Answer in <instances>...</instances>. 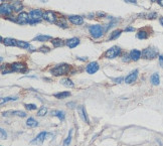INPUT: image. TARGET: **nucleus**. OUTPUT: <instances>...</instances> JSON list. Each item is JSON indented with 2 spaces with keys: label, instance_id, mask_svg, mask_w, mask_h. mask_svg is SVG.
<instances>
[{
  "label": "nucleus",
  "instance_id": "f257e3e1",
  "mask_svg": "<svg viewBox=\"0 0 163 146\" xmlns=\"http://www.w3.org/2000/svg\"><path fill=\"white\" fill-rule=\"evenodd\" d=\"M71 70V66L68 65V64H61V65L55 66L53 70H51V73L54 76H62V75H66L68 74Z\"/></svg>",
  "mask_w": 163,
  "mask_h": 146
},
{
  "label": "nucleus",
  "instance_id": "f03ea898",
  "mask_svg": "<svg viewBox=\"0 0 163 146\" xmlns=\"http://www.w3.org/2000/svg\"><path fill=\"white\" fill-rule=\"evenodd\" d=\"M89 31L94 38H99L104 34V28L100 24H95L89 27Z\"/></svg>",
  "mask_w": 163,
  "mask_h": 146
},
{
  "label": "nucleus",
  "instance_id": "7ed1b4c3",
  "mask_svg": "<svg viewBox=\"0 0 163 146\" xmlns=\"http://www.w3.org/2000/svg\"><path fill=\"white\" fill-rule=\"evenodd\" d=\"M158 55V51L154 48H147L142 51V57L143 59H153Z\"/></svg>",
  "mask_w": 163,
  "mask_h": 146
},
{
  "label": "nucleus",
  "instance_id": "20e7f679",
  "mask_svg": "<svg viewBox=\"0 0 163 146\" xmlns=\"http://www.w3.org/2000/svg\"><path fill=\"white\" fill-rule=\"evenodd\" d=\"M120 54H121V49L117 45H114L106 51L105 57L107 59H114V58H117Z\"/></svg>",
  "mask_w": 163,
  "mask_h": 146
},
{
  "label": "nucleus",
  "instance_id": "39448f33",
  "mask_svg": "<svg viewBox=\"0 0 163 146\" xmlns=\"http://www.w3.org/2000/svg\"><path fill=\"white\" fill-rule=\"evenodd\" d=\"M29 20H30V16H29L28 13H26V12H21V13H19L18 16H17V19H16L17 22L21 23V24L29 23Z\"/></svg>",
  "mask_w": 163,
  "mask_h": 146
},
{
  "label": "nucleus",
  "instance_id": "423d86ee",
  "mask_svg": "<svg viewBox=\"0 0 163 146\" xmlns=\"http://www.w3.org/2000/svg\"><path fill=\"white\" fill-rule=\"evenodd\" d=\"M29 16H30V19L31 20H38L44 16V12H42L40 9H33L29 12Z\"/></svg>",
  "mask_w": 163,
  "mask_h": 146
},
{
  "label": "nucleus",
  "instance_id": "0eeeda50",
  "mask_svg": "<svg viewBox=\"0 0 163 146\" xmlns=\"http://www.w3.org/2000/svg\"><path fill=\"white\" fill-rule=\"evenodd\" d=\"M44 19H45L46 21H49L50 23L57 22V16H55V13H54L53 11H45L44 12Z\"/></svg>",
  "mask_w": 163,
  "mask_h": 146
},
{
  "label": "nucleus",
  "instance_id": "6e6552de",
  "mask_svg": "<svg viewBox=\"0 0 163 146\" xmlns=\"http://www.w3.org/2000/svg\"><path fill=\"white\" fill-rule=\"evenodd\" d=\"M13 11V8L11 5L7 3H2L1 7H0V12H1L2 15H9L11 14V12Z\"/></svg>",
  "mask_w": 163,
  "mask_h": 146
},
{
  "label": "nucleus",
  "instance_id": "1a4fd4ad",
  "mask_svg": "<svg viewBox=\"0 0 163 146\" xmlns=\"http://www.w3.org/2000/svg\"><path fill=\"white\" fill-rule=\"evenodd\" d=\"M86 71H87V73H88V74H90V75L95 74V73H97L99 71V64L96 63V62L90 63L89 65L87 66V68H86Z\"/></svg>",
  "mask_w": 163,
  "mask_h": 146
},
{
  "label": "nucleus",
  "instance_id": "9d476101",
  "mask_svg": "<svg viewBox=\"0 0 163 146\" xmlns=\"http://www.w3.org/2000/svg\"><path fill=\"white\" fill-rule=\"evenodd\" d=\"M11 70L13 72H26V67L22 63H13L11 65Z\"/></svg>",
  "mask_w": 163,
  "mask_h": 146
},
{
  "label": "nucleus",
  "instance_id": "9b49d317",
  "mask_svg": "<svg viewBox=\"0 0 163 146\" xmlns=\"http://www.w3.org/2000/svg\"><path fill=\"white\" fill-rule=\"evenodd\" d=\"M68 20H70L72 24H75V25H81V24L84 23L83 17L80 16V15H71V16H68Z\"/></svg>",
  "mask_w": 163,
  "mask_h": 146
},
{
  "label": "nucleus",
  "instance_id": "f8f14e48",
  "mask_svg": "<svg viewBox=\"0 0 163 146\" xmlns=\"http://www.w3.org/2000/svg\"><path fill=\"white\" fill-rule=\"evenodd\" d=\"M137 77H138V70L133 71V72L131 73V74H129V75H128V76L126 77L125 83H126V84H131V83H133V82L136 81Z\"/></svg>",
  "mask_w": 163,
  "mask_h": 146
},
{
  "label": "nucleus",
  "instance_id": "ddd939ff",
  "mask_svg": "<svg viewBox=\"0 0 163 146\" xmlns=\"http://www.w3.org/2000/svg\"><path fill=\"white\" fill-rule=\"evenodd\" d=\"M79 44H80V40H79L78 37H72V38H70V40H68L66 41V45H67L70 49L76 48V46L78 45Z\"/></svg>",
  "mask_w": 163,
  "mask_h": 146
},
{
  "label": "nucleus",
  "instance_id": "4468645a",
  "mask_svg": "<svg viewBox=\"0 0 163 146\" xmlns=\"http://www.w3.org/2000/svg\"><path fill=\"white\" fill-rule=\"evenodd\" d=\"M45 136H46V133L45 132H40V134L36 136V138L31 141V144H41L42 142L44 141L45 139Z\"/></svg>",
  "mask_w": 163,
  "mask_h": 146
},
{
  "label": "nucleus",
  "instance_id": "2eb2a0df",
  "mask_svg": "<svg viewBox=\"0 0 163 146\" xmlns=\"http://www.w3.org/2000/svg\"><path fill=\"white\" fill-rule=\"evenodd\" d=\"M141 55H142V53H141L140 50H138V49H133V50H131L129 57H130V59L136 62V61H138V59L141 58Z\"/></svg>",
  "mask_w": 163,
  "mask_h": 146
},
{
  "label": "nucleus",
  "instance_id": "dca6fc26",
  "mask_svg": "<svg viewBox=\"0 0 163 146\" xmlns=\"http://www.w3.org/2000/svg\"><path fill=\"white\" fill-rule=\"evenodd\" d=\"M3 44L7 46H17V40L10 37H6L3 40Z\"/></svg>",
  "mask_w": 163,
  "mask_h": 146
},
{
  "label": "nucleus",
  "instance_id": "f3484780",
  "mask_svg": "<svg viewBox=\"0 0 163 146\" xmlns=\"http://www.w3.org/2000/svg\"><path fill=\"white\" fill-rule=\"evenodd\" d=\"M17 46H18V48H21V49H31V50L34 49L30 45V44H28V42L23 41V40H17Z\"/></svg>",
  "mask_w": 163,
  "mask_h": 146
},
{
  "label": "nucleus",
  "instance_id": "a211bd4d",
  "mask_svg": "<svg viewBox=\"0 0 163 146\" xmlns=\"http://www.w3.org/2000/svg\"><path fill=\"white\" fill-rule=\"evenodd\" d=\"M79 113H80V116L82 118H83V120L85 122L89 123V119H88V116H87V113H86V110L83 106H81L79 108Z\"/></svg>",
  "mask_w": 163,
  "mask_h": 146
},
{
  "label": "nucleus",
  "instance_id": "6ab92c4d",
  "mask_svg": "<svg viewBox=\"0 0 163 146\" xmlns=\"http://www.w3.org/2000/svg\"><path fill=\"white\" fill-rule=\"evenodd\" d=\"M51 114H53L54 116H57L61 121H63V120H65V117H66L65 112H63V111H53Z\"/></svg>",
  "mask_w": 163,
  "mask_h": 146
},
{
  "label": "nucleus",
  "instance_id": "aec40b11",
  "mask_svg": "<svg viewBox=\"0 0 163 146\" xmlns=\"http://www.w3.org/2000/svg\"><path fill=\"white\" fill-rule=\"evenodd\" d=\"M26 125L28 127H30V128H33V127H36L38 125V123L35 119H33V118H28L27 119V121H26Z\"/></svg>",
  "mask_w": 163,
  "mask_h": 146
},
{
  "label": "nucleus",
  "instance_id": "412c9836",
  "mask_svg": "<svg viewBox=\"0 0 163 146\" xmlns=\"http://www.w3.org/2000/svg\"><path fill=\"white\" fill-rule=\"evenodd\" d=\"M70 96H71L70 92H61V93H57L54 95V97L58 98V99H65V98H68Z\"/></svg>",
  "mask_w": 163,
  "mask_h": 146
},
{
  "label": "nucleus",
  "instance_id": "4be33fe9",
  "mask_svg": "<svg viewBox=\"0 0 163 146\" xmlns=\"http://www.w3.org/2000/svg\"><path fill=\"white\" fill-rule=\"evenodd\" d=\"M61 83L63 85V86H66V87H68V88H72L74 87V83L70 80V79H63L62 81H61Z\"/></svg>",
  "mask_w": 163,
  "mask_h": 146
},
{
  "label": "nucleus",
  "instance_id": "5701e85b",
  "mask_svg": "<svg viewBox=\"0 0 163 146\" xmlns=\"http://www.w3.org/2000/svg\"><path fill=\"white\" fill-rule=\"evenodd\" d=\"M22 7H23L22 6V3H21L20 1H15L13 3V5H12V8H13L14 11H16V12L22 10Z\"/></svg>",
  "mask_w": 163,
  "mask_h": 146
},
{
  "label": "nucleus",
  "instance_id": "b1692460",
  "mask_svg": "<svg viewBox=\"0 0 163 146\" xmlns=\"http://www.w3.org/2000/svg\"><path fill=\"white\" fill-rule=\"evenodd\" d=\"M159 75L157 74V73H155V74H153L152 76H151V83L153 84V85H155V86H157V85H159Z\"/></svg>",
  "mask_w": 163,
  "mask_h": 146
},
{
  "label": "nucleus",
  "instance_id": "393cba45",
  "mask_svg": "<svg viewBox=\"0 0 163 146\" xmlns=\"http://www.w3.org/2000/svg\"><path fill=\"white\" fill-rule=\"evenodd\" d=\"M50 38H51V37H50L49 35H37L35 38H34V40L44 42V41H48V40H49Z\"/></svg>",
  "mask_w": 163,
  "mask_h": 146
},
{
  "label": "nucleus",
  "instance_id": "a878e982",
  "mask_svg": "<svg viewBox=\"0 0 163 146\" xmlns=\"http://www.w3.org/2000/svg\"><path fill=\"white\" fill-rule=\"evenodd\" d=\"M51 44H53L54 46H55V48H59V46L63 45V41L61 40V38H54V40H51Z\"/></svg>",
  "mask_w": 163,
  "mask_h": 146
},
{
  "label": "nucleus",
  "instance_id": "bb28decb",
  "mask_svg": "<svg viewBox=\"0 0 163 146\" xmlns=\"http://www.w3.org/2000/svg\"><path fill=\"white\" fill-rule=\"evenodd\" d=\"M137 37H138L139 40H146L148 37V32L146 31H140L137 33Z\"/></svg>",
  "mask_w": 163,
  "mask_h": 146
},
{
  "label": "nucleus",
  "instance_id": "cd10ccee",
  "mask_svg": "<svg viewBox=\"0 0 163 146\" xmlns=\"http://www.w3.org/2000/svg\"><path fill=\"white\" fill-rule=\"evenodd\" d=\"M121 31H115L114 32H112V34L110 35V40H116L117 37L120 36V34H121Z\"/></svg>",
  "mask_w": 163,
  "mask_h": 146
},
{
  "label": "nucleus",
  "instance_id": "c85d7f7f",
  "mask_svg": "<svg viewBox=\"0 0 163 146\" xmlns=\"http://www.w3.org/2000/svg\"><path fill=\"white\" fill-rule=\"evenodd\" d=\"M71 141H72V131L68 133V136L66 138L65 142H63V146H68L71 144Z\"/></svg>",
  "mask_w": 163,
  "mask_h": 146
},
{
  "label": "nucleus",
  "instance_id": "c756f323",
  "mask_svg": "<svg viewBox=\"0 0 163 146\" xmlns=\"http://www.w3.org/2000/svg\"><path fill=\"white\" fill-rule=\"evenodd\" d=\"M46 112H48V109H46L45 107H41V108L38 110L37 115L38 116H44L46 114Z\"/></svg>",
  "mask_w": 163,
  "mask_h": 146
},
{
  "label": "nucleus",
  "instance_id": "7c9ffc66",
  "mask_svg": "<svg viewBox=\"0 0 163 146\" xmlns=\"http://www.w3.org/2000/svg\"><path fill=\"white\" fill-rule=\"evenodd\" d=\"M17 98H12V97H7V98H2L1 99V104H4L6 102H9V101H15Z\"/></svg>",
  "mask_w": 163,
  "mask_h": 146
},
{
  "label": "nucleus",
  "instance_id": "2f4dec72",
  "mask_svg": "<svg viewBox=\"0 0 163 146\" xmlns=\"http://www.w3.org/2000/svg\"><path fill=\"white\" fill-rule=\"evenodd\" d=\"M12 114L19 116V117H25V116H26V113L22 112V111H13V112H12Z\"/></svg>",
  "mask_w": 163,
  "mask_h": 146
},
{
  "label": "nucleus",
  "instance_id": "473e14b6",
  "mask_svg": "<svg viewBox=\"0 0 163 146\" xmlns=\"http://www.w3.org/2000/svg\"><path fill=\"white\" fill-rule=\"evenodd\" d=\"M25 108H26L27 110H29V111H31V110H35L37 107H36V105H34V104H26L25 105Z\"/></svg>",
  "mask_w": 163,
  "mask_h": 146
},
{
  "label": "nucleus",
  "instance_id": "72a5a7b5",
  "mask_svg": "<svg viewBox=\"0 0 163 146\" xmlns=\"http://www.w3.org/2000/svg\"><path fill=\"white\" fill-rule=\"evenodd\" d=\"M50 49L49 48H48V46H41V48L40 49V51H42V53H49Z\"/></svg>",
  "mask_w": 163,
  "mask_h": 146
},
{
  "label": "nucleus",
  "instance_id": "f704fd0d",
  "mask_svg": "<svg viewBox=\"0 0 163 146\" xmlns=\"http://www.w3.org/2000/svg\"><path fill=\"white\" fill-rule=\"evenodd\" d=\"M0 131H1V138L2 139H6V132L4 131L3 128H1V129H0Z\"/></svg>",
  "mask_w": 163,
  "mask_h": 146
},
{
  "label": "nucleus",
  "instance_id": "c9c22d12",
  "mask_svg": "<svg viewBox=\"0 0 163 146\" xmlns=\"http://www.w3.org/2000/svg\"><path fill=\"white\" fill-rule=\"evenodd\" d=\"M159 64H160L161 68H163V55H160L159 57Z\"/></svg>",
  "mask_w": 163,
  "mask_h": 146
},
{
  "label": "nucleus",
  "instance_id": "e433bc0d",
  "mask_svg": "<svg viewBox=\"0 0 163 146\" xmlns=\"http://www.w3.org/2000/svg\"><path fill=\"white\" fill-rule=\"evenodd\" d=\"M125 31H134V28H133V27H127Z\"/></svg>",
  "mask_w": 163,
  "mask_h": 146
},
{
  "label": "nucleus",
  "instance_id": "4c0bfd02",
  "mask_svg": "<svg viewBox=\"0 0 163 146\" xmlns=\"http://www.w3.org/2000/svg\"><path fill=\"white\" fill-rule=\"evenodd\" d=\"M158 3H159L161 6H163V0H158Z\"/></svg>",
  "mask_w": 163,
  "mask_h": 146
},
{
  "label": "nucleus",
  "instance_id": "58836bf2",
  "mask_svg": "<svg viewBox=\"0 0 163 146\" xmlns=\"http://www.w3.org/2000/svg\"><path fill=\"white\" fill-rule=\"evenodd\" d=\"M159 21H160V23H161V25L163 26V17H160V19H159Z\"/></svg>",
  "mask_w": 163,
  "mask_h": 146
},
{
  "label": "nucleus",
  "instance_id": "ea45409f",
  "mask_svg": "<svg viewBox=\"0 0 163 146\" xmlns=\"http://www.w3.org/2000/svg\"><path fill=\"white\" fill-rule=\"evenodd\" d=\"M128 1H130V2H134V3H135V2H136V0H128Z\"/></svg>",
  "mask_w": 163,
  "mask_h": 146
},
{
  "label": "nucleus",
  "instance_id": "a19ab883",
  "mask_svg": "<svg viewBox=\"0 0 163 146\" xmlns=\"http://www.w3.org/2000/svg\"><path fill=\"white\" fill-rule=\"evenodd\" d=\"M152 2H155V1H158V0H151Z\"/></svg>",
  "mask_w": 163,
  "mask_h": 146
},
{
  "label": "nucleus",
  "instance_id": "79ce46f5",
  "mask_svg": "<svg viewBox=\"0 0 163 146\" xmlns=\"http://www.w3.org/2000/svg\"><path fill=\"white\" fill-rule=\"evenodd\" d=\"M1 1H4V0H1Z\"/></svg>",
  "mask_w": 163,
  "mask_h": 146
}]
</instances>
